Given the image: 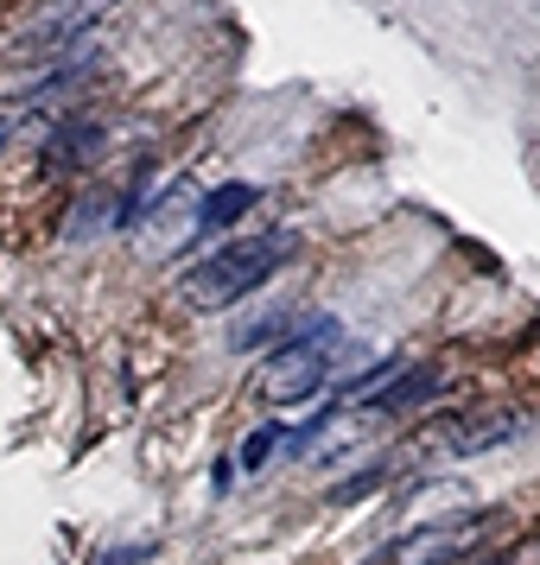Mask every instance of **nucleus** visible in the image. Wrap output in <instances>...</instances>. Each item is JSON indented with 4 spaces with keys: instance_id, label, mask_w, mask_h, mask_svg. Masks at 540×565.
<instances>
[{
    "instance_id": "obj_1",
    "label": "nucleus",
    "mask_w": 540,
    "mask_h": 565,
    "mask_svg": "<svg viewBox=\"0 0 540 565\" xmlns=\"http://www.w3.org/2000/svg\"><path fill=\"white\" fill-rule=\"evenodd\" d=\"M293 248H299V235L293 230H267V235H248V242H223L216 255H204L191 274H184V306L223 311V306H235V299H255L261 286L293 260Z\"/></svg>"
},
{
    "instance_id": "obj_2",
    "label": "nucleus",
    "mask_w": 540,
    "mask_h": 565,
    "mask_svg": "<svg viewBox=\"0 0 540 565\" xmlns=\"http://www.w3.org/2000/svg\"><path fill=\"white\" fill-rule=\"evenodd\" d=\"M337 343H343V331H337L331 318L293 331L280 350L267 356V369H261V401H267V407H306L311 394L325 387V375H331Z\"/></svg>"
},
{
    "instance_id": "obj_3",
    "label": "nucleus",
    "mask_w": 540,
    "mask_h": 565,
    "mask_svg": "<svg viewBox=\"0 0 540 565\" xmlns=\"http://www.w3.org/2000/svg\"><path fill=\"white\" fill-rule=\"evenodd\" d=\"M502 527L496 509H470V514H445V521H426L388 546V565H452V559H470L489 534Z\"/></svg>"
},
{
    "instance_id": "obj_4",
    "label": "nucleus",
    "mask_w": 540,
    "mask_h": 565,
    "mask_svg": "<svg viewBox=\"0 0 540 565\" xmlns=\"http://www.w3.org/2000/svg\"><path fill=\"white\" fill-rule=\"evenodd\" d=\"M438 394V369L426 362V369H407V375H394L388 387H375L369 394V413H413V407H426Z\"/></svg>"
},
{
    "instance_id": "obj_5",
    "label": "nucleus",
    "mask_w": 540,
    "mask_h": 565,
    "mask_svg": "<svg viewBox=\"0 0 540 565\" xmlns=\"http://www.w3.org/2000/svg\"><path fill=\"white\" fill-rule=\"evenodd\" d=\"M255 198H261V184H216L198 204V235H216V230H230V223H242L255 210Z\"/></svg>"
},
{
    "instance_id": "obj_6",
    "label": "nucleus",
    "mask_w": 540,
    "mask_h": 565,
    "mask_svg": "<svg viewBox=\"0 0 540 565\" xmlns=\"http://www.w3.org/2000/svg\"><path fill=\"white\" fill-rule=\"evenodd\" d=\"M274 337H293V311H261V318H248V324H235V337H230V350H261V343H274Z\"/></svg>"
},
{
    "instance_id": "obj_7",
    "label": "nucleus",
    "mask_w": 540,
    "mask_h": 565,
    "mask_svg": "<svg viewBox=\"0 0 540 565\" xmlns=\"http://www.w3.org/2000/svg\"><path fill=\"white\" fill-rule=\"evenodd\" d=\"M280 426H261V433H248V438H242V470H261V463H267V458H274V445H280Z\"/></svg>"
},
{
    "instance_id": "obj_8",
    "label": "nucleus",
    "mask_w": 540,
    "mask_h": 565,
    "mask_svg": "<svg viewBox=\"0 0 540 565\" xmlns=\"http://www.w3.org/2000/svg\"><path fill=\"white\" fill-rule=\"evenodd\" d=\"M140 559H147V546H134V553H108L103 565H140Z\"/></svg>"
},
{
    "instance_id": "obj_9",
    "label": "nucleus",
    "mask_w": 540,
    "mask_h": 565,
    "mask_svg": "<svg viewBox=\"0 0 540 565\" xmlns=\"http://www.w3.org/2000/svg\"><path fill=\"white\" fill-rule=\"evenodd\" d=\"M7 134H13V115H0V140H7Z\"/></svg>"
}]
</instances>
